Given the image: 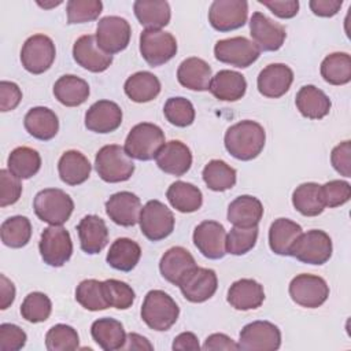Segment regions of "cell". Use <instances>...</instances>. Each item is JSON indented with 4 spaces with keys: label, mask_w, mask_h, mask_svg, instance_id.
I'll list each match as a JSON object with an SVG mask.
<instances>
[{
    "label": "cell",
    "mask_w": 351,
    "mask_h": 351,
    "mask_svg": "<svg viewBox=\"0 0 351 351\" xmlns=\"http://www.w3.org/2000/svg\"><path fill=\"white\" fill-rule=\"evenodd\" d=\"M266 133L261 123L250 119L228 128L223 143L226 151L239 160L255 159L263 149Z\"/></svg>",
    "instance_id": "cell-1"
},
{
    "label": "cell",
    "mask_w": 351,
    "mask_h": 351,
    "mask_svg": "<svg viewBox=\"0 0 351 351\" xmlns=\"http://www.w3.org/2000/svg\"><path fill=\"white\" fill-rule=\"evenodd\" d=\"M90 170L92 166L88 158L75 149L66 151L58 162L60 180L71 186L85 182L90 176Z\"/></svg>",
    "instance_id": "cell-33"
},
{
    "label": "cell",
    "mask_w": 351,
    "mask_h": 351,
    "mask_svg": "<svg viewBox=\"0 0 351 351\" xmlns=\"http://www.w3.org/2000/svg\"><path fill=\"white\" fill-rule=\"evenodd\" d=\"M27 340L26 333L14 324L0 325V350L1 351H18L25 347Z\"/></svg>",
    "instance_id": "cell-54"
},
{
    "label": "cell",
    "mask_w": 351,
    "mask_h": 351,
    "mask_svg": "<svg viewBox=\"0 0 351 351\" xmlns=\"http://www.w3.org/2000/svg\"><path fill=\"white\" fill-rule=\"evenodd\" d=\"M38 250L43 261L52 267H62L73 254L70 233L62 225H49L41 233Z\"/></svg>",
    "instance_id": "cell-7"
},
{
    "label": "cell",
    "mask_w": 351,
    "mask_h": 351,
    "mask_svg": "<svg viewBox=\"0 0 351 351\" xmlns=\"http://www.w3.org/2000/svg\"><path fill=\"white\" fill-rule=\"evenodd\" d=\"M36 215L49 225H63L69 221L74 210V202L59 188H45L33 200Z\"/></svg>",
    "instance_id": "cell-5"
},
{
    "label": "cell",
    "mask_w": 351,
    "mask_h": 351,
    "mask_svg": "<svg viewBox=\"0 0 351 351\" xmlns=\"http://www.w3.org/2000/svg\"><path fill=\"white\" fill-rule=\"evenodd\" d=\"M248 3L244 0H215L208 10V22L218 32H230L245 25Z\"/></svg>",
    "instance_id": "cell-16"
},
{
    "label": "cell",
    "mask_w": 351,
    "mask_h": 351,
    "mask_svg": "<svg viewBox=\"0 0 351 351\" xmlns=\"http://www.w3.org/2000/svg\"><path fill=\"white\" fill-rule=\"evenodd\" d=\"M321 75L330 85H346L351 81V56L347 52H333L321 63Z\"/></svg>",
    "instance_id": "cell-42"
},
{
    "label": "cell",
    "mask_w": 351,
    "mask_h": 351,
    "mask_svg": "<svg viewBox=\"0 0 351 351\" xmlns=\"http://www.w3.org/2000/svg\"><path fill=\"white\" fill-rule=\"evenodd\" d=\"M103 10L100 0H70L67 1V23H85L99 18Z\"/></svg>",
    "instance_id": "cell-51"
},
{
    "label": "cell",
    "mask_w": 351,
    "mask_h": 351,
    "mask_svg": "<svg viewBox=\"0 0 351 351\" xmlns=\"http://www.w3.org/2000/svg\"><path fill=\"white\" fill-rule=\"evenodd\" d=\"M171 210L159 200H148L140 213V229L151 241H159L171 234L174 229Z\"/></svg>",
    "instance_id": "cell-8"
},
{
    "label": "cell",
    "mask_w": 351,
    "mask_h": 351,
    "mask_svg": "<svg viewBox=\"0 0 351 351\" xmlns=\"http://www.w3.org/2000/svg\"><path fill=\"white\" fill-rule=\"evenodd\" d=\"M330 163L339 174L347 178L351 177V141L350 140H346L337 144L332 149Z\"/></svg>",
    "instance_id": "cell-55"
},
{
    "label": "cell",
    "mask_w": 351,
    "mask_h": 351,
    "mask_svg": "<svg viewBox=\"0 0 351 351\" xmlns=\"http://www.w3.org/2000/svg\"><path fill=\"white\" fill-rule=\"evenodd\" d=\"M45 347L48 351H73L80 347L77 330L66 324L53 325L45 335Z\"/></svg>",
    "instance_id": "cell-47"
},
{
    "label": "cell",
    "mask_w": 351,
    "mask_h": 351,
    "mask_svg": "<svg viewBox=\"0 0 351 351\" xmlns=\"http://www.w3.org/2000/svg\"><path fill=\"white\" fill-rule=\"evenodd\" d=\"M293 207L304 217H317L324 208L321 185L317 182H303L292 193Z\"/></svg>",
    "instance_id": "cell-40"
},
{
    "label": "cell",
    "mask_w": 351,
    "mask_h": 351,
    "mask_svg": "<svg viewBox=\"0 0 351 351\" xmlns=\"http://www.w3.org/2000/svg\"><path fill=\"white\" fill-rule=\"evenodd\" d=\"M163 114L171 125L178 128H186L195 121L193 104L181 96L167 99L163 107Z\"/></svg>",
    "instance_id": "cell-48"
},
{
    "label": "cell",
    "mask_w": 351,
    "mask_h": 351,
    "mask_svg": "<svg viewBox=\"0 0 351 351\" xmlns=\"http://www.w3.org/2000/svg\"><path fill=\"white\" fill-rule=\"evenodd\" d=\"M259 53L261 51L254 41L240 36L219 40L214 47V55L219 62L239 69L251 66L256 62Z\"/></svg>",
    "instance_id": "cell-14"
},
{
    "label": "cell",
    "mask_w": 351,
    "mask_h": 351,
    "mask_svg": "<svg viewBox=\"0 0 351 351\" xmlns=\"http://www.w3.org/2000/svg\"><path fill=\"white\" fill-rule=\"evenodd\" d=\"M1 241L11 248L25 247L32 237V223L27 217L14 215L7 218L0 228Z\"/></svg>",
    "instance_id": "cell-44"
},
{
    "label": "cell",
    "mask_w": 351,
    "mask_h": 351,
    "mask_svg": "<svg viewBox=\"0 0 351 351\" xmlns=\"http://www.w3.org/2000/svg\"><path fill=\"white\" fill-rule=\"evenodd\" d=\"M166 197L180 213H195L203 204L202 191L193 184L185 181L173 182L166 192Z\"/></svg>",
    "instance_id": "cell-39"
},
{
    "label": "cell",
    "mask_w": 351,
    "mask_h": 351,
    "mask_svg": "<svg viewBox=\"0 0 351 351\" xmlns=\"http://www.w3.org/2000/svg\"><path fill=\"white\" fill-rule=\"evenodd\" d=\"M206 351H214V350H239V346L225 333H213L210 335L202 347Z\"/></svg>",
    "instance_id": "cell-59"
},
{
    "label": "cell",
    "mask_w": 351,
    "mask_h": 351,
    "mask_svg": "<svg viewBox=\"0 0 351 351\" xmlns=\"http://www.w3.org/2000/svg\"><path fill=\"white\" fill-rule=\"evenodd\" d=\"M208 90L222 101H236L245 95L247 81L243 74L233 70H219L210 82Z\"/></svg>",
    "instance_id": "cell-30"
},
{
    "label": "cell",
    "mask_w": 351,
    "mask_h": 351,
    "mask_svg": "<svg viewBox=\"0 0 351 351\" xmlns=\"http://www.w3.org/2000/svg\"><path fill=\"white\" fill-rule=\"evenodd\" d=\"M123 90L132 101L148 103L159 95L160 81L149 71H137L125 81Z\"/></svg>",
    "instance_id": "cell-38"
},
{
    "label": "cell",
    "mask_w": 351,
    "mask_h": 351,
    "mask_svg": "<svg viewBox=\"0 0 351 351\" xmlns=\"http://www.w3.org/2000/svg\"><path fill=\"white\" fill-rule=\"evenodd\" d=\"M37 4H38L40 7H43V8H52V7H56V5L62 4V1H60V0H59V1H51V3H41V1H37Z\"/></svg>",
    "instance_id": "cell-63"
},
{
    "label": "cell",
    "mask_w": 351,
    "mask_h": 351,
    "mask_svg": "<svg viewBox=\"0 0 351 351\" xmlns=\"http://www.w3.org/2000/svg\"><path fill=\"white\" fill-rule=\"evenodd\" d=\"M73 58L81 67L92 73H101L112 63V55L104 52L92 34L77 38L73 45Z\"/></svg>",
    "instance_id": "cell-19"
},
{
    "label": "cell",
    "mask_w": 351,
    "mask_h": 351,
    "mask_svg": "<svg viewBox=\"0 0 351 351\" xmlns=\"http://www.w3.org/2000/svg\"><path fill=\"white\" fill-rule=\"evenodd\" d=\"M140 53L149 66H162L176 56L177 41L169 32L145 29L140 34Z\"/></svg>",
    "instance_id": "cell-9"
},
{
    "label": "cell",
    "mask_w": 351,
    "mask_h": 351,
    "mask_svg": "<svg viewBox=\"0 0 351 351\" xmlns=\"http://www.w3.org/2000/svg\"><path fill=\"white\" fill-rule=\"evenodd\" d=\"M295 104L299 112L308 119H322L330 111V99L314 85H304L296 93Z\"/></svg>",
    "instance_id": "cell-31"
},
{
    "label": "cell",
    "mask_w": 351,
    "mask_h": 351,
    "mask_svg": "<svg viewBox=\"0 0 351 351\" xmlns=\"http://www.w3.org/2000/svg\"><path fill=\"white\" fill-rule=\"evenodd\" d=\"M10 170H0V207H7L16 203L22 193V184Z\"/></svg>",
    "instance_id": "cell-53"
},
{
    "label": "cell",
    "mask_w": 351,
    "mask_h": 351,
    "mask_svg": "<svg viewBox=\"0 0 351 351\" xmlns=\"http://www.w3.org/2000/svg\"><path fill=\"white\" fill-rule=\"evenodd\" d=\"M158 167L171 176H184L192 166V152L180 140H170L163 144L155 156Z\"/></svg>",
    "instance_id": "cell-23"
},
{
    "label": "cell",
    "mask_w": 351,
    "mask_h": 351,
    "mask_svg": "<svg viewBox=\"0 0 351 351\" xmlns=\"http://www.w3.org/2000/svg\"><path fill=\"white\" fill-rule=\"evenodd\" d=\"M258 240V226L239 228L233 226L226 233V252L232 255H244L251 251Z\"/></svg>",
    "instance_id": "cell-50"
},
{
    "label": "cell",
    "mask_w": 351,
    "mask_h": 351,
    "mask_svg": "<svg viewBox=\"0 0 351 351\" xmlns=\"http://www.w3.org/2000/svg\"><path fill=\"white\" fill-rule=\"evenodd\" d=\"M7 166L14 176L21 180H27L38 173L41 167V156L30 147H18L8 155Z\"/></svg>",
    "instance_id": "cell-41"
},
{
    "label": "cell",
    "mask_w": 351,
    "mask_h": 351,
    "mask_svg": "<svg viewBox=\"0 0 351 351\" xmlns=\"http://www.w3.org/2000/svg\"><path fill=\"white\" fill-rule=\"evenodd\" d=\"M302 226L288 218H277L269 229V245L277 255H289V251L302 234Z\"/></svg>",
    "instance_id": "cell-37"
},
{
    "label": "cell",
    "mask_w": 351,
    "mask_h": 351,
    "mask_svg": "<svg viewBox=\"0 0 351 351\" xmlns=\"http://www.w3.org/2000/svg\"><path fill=\"white\" fill-rule=\"evenodd\" d=\"M343 5L341 0H311L308 3L310 10L313 14L322 16V18H329L336 15Z\"/></svg>",
    "instance_id": "cell-58"
},
{
    "label": "cell",
    "mask_w": 351,
    "mask_h": 351,
    "mask_svg": "<svg viewBox=\"0 0 351 351\" xmlns=\"http://www.w3.org/2000/svg\"><path fill=\"white\" fill-rule=\"evenodd\" d=\"M250 32L259 51H277L287 37L285 27L281 23L274 22L259 11L254 12L250 19Z\"/></svg>",
    "instance_id": "cell-18"
},
{
    "label": "cell",
    "mask_w": 351,
    "mask_h": 351,
    "mask_svg": "<svg viewBox=\"0 0 351 351\" xmlns=\"http://www.w3.org/2000/svg\"><path fill=\"white\" fill-rule=\"evenodd\" d=\"M291 299L306 308H317L322 306L329 296L326 281L314 274H298L289 282Z\"/></svg>",
    "instance_id": "cell-11"
},
{
    "label": "cell",
    "mask_w": 351,
    "mask_h": 351,
    "mask_svg": "<svg viewBox=\"0 0 351 351\" xmlns=\"http://www.w3.org/2000/svg\"><path fill=\"white\" fill-rule=\"evenodd\" d=\"M22 100V90L15 82L1 81L0 82V110L3 112L12 111L18 107Z\"/></svg>",
    "instance_id": "cell-56"
},
{
    "label": "cell",
    "mask_w": 351,
    "mask_h": 351,
    "mask_svg": "<svg viewBox=\"0 0 351 351\" xmlns=\"http://www.w3.org/2000/svg\"><path fill=\"white\" fill-rule=\"evenodd\" d=\"M182 296L192 303H203L214 296L218 288V278L213 269L195 266L178 284Z\"/></svg>",
    "instance_id": "cell-15"
},
{
    "label": "cell",
    "mask_w": 351,
    "mask_h": 351,
    "mask_svg": "<svg viewBox=\"0 0 351 351\" xmlns=\"http://www.w3.org/2000/svg\"><path fill=\"white\" fill-rule=\"evenodd\" d=\"M226 217L233 226H258L259 221L263 217V206L258 197L251 195H241L230 202Z\"/></svg>",
    "instance_id": "cell-28"
},
{
    "label": "cell",
    "mask_w": 351,
    "mask_h": 351,
    "mask_svg": "<svg viewBox=\"0 0 351 351\" xmlns=\"http://www.w3.org/2000/svg\"><path fill=\"white\" fill-rule=\"evenodd\" d=\"M103 288H104V295L110 307H114L118 310H128L129 307H132L136 293L129 284L121 280L108 278L103 281Z\"/></svg>",
    "instance_id": "cell-49"
},
{
    "label": "cell",
    "mask_w": 351,
    "mask_h": 351,
    "mask_svg": "<svg viewBox=\"0 0 351 351\" xmlns=\"http://www.w3.org/2000/svg\"><path fill=\"white\" fill-rule=\"evenodd\" d=\"M56 49L53 41L45 34L30 36L22 45L21 62L32 74H43L55 60Z\"/></svg>",
    "instance_id": "cell-12"
},
{
    "label": "cell",
    "mask_w": 351,
    "mask_h": 351,
    "mask_svg": "<svg viewBox=\"0 0 351 351\" xmlns=\"http://www.w3.org/2000/svg\"><path fill=\"white\" fill-rule=\"evenodd\" d=\"M95 169L99 177L106 182L128 181L134 173V163L118 144L101 147L95 158Z\"/></svg>",
    "instance_id": "cell-4"
},
{
    "label": "cell",
    "mask_w": 351,
    "mask_h": 351,
    "mask_svg": "<svg viewBox=\"0 0 351 351\" xmlns=\"http://www.w3.org/2000/svg\"><path fill=\"white\" fill-rule=\"evenodd\" d=\"M53 95L59 103L66 107H77L89 97V85L85 80L66 74L56 80L53 85Z\"/></svg>",
    "instance_id": "cell-35"
},
{
    "label": "cell",
    "mask_w": 351,
    "mask_h": 351,
    "mask_svg": "<svg viewBox=\"0 0 351 351\" xmlns=\"http://www.w3.org/2000/svg\"><path fill=\"white\" fill-rule=\"evenodd\" d=\"M121 350H154V346L138 333H129L126 335L125 344Z\"/></svg>",
    "instance_id": "cell-62"
},
{
    "label": "cell",
    "mask_w": 351,
    "mask_h": 351,
    "mask_svg": "<svg viewBox=\"0 0 351 351\" xmlns=\"http://www.w3.org/2000/svg\"><path fill=\"white\" fill-rule=\"evenodd\" d=\"M122 123V110L111 100H99L85 112V126L95 133H110Z\"/></svg>",
    "instance_id": "cell-21"
},
{
    "label": "cell",
    "mask_w": 351,
    "mask_h": 351,
    "mask_svg": "<svg viewBox=\"0 0 351 351\" xmlns=\"http://www.w3.org/2000/svg\"><path fill=\"white\" fill-rule=\"evenodd\" d=\"M15 299V287L4 274H0V308H8Z\"/></svg>",
    "instance_id": "cell-61"
},
{
    "label": "cell",
    "mask_w": 351,
    "mask_h": 351,
    "mask_svg": "<svg viewBox=\"0 0 351 351\" xmlns=\"http://www.w3.org/2000/svg\"><path fill=\"white\" fill-rule=\"evenodd\" d=\"M75 300L89 311H100L110 307L104 295L103 281L95 278L84 280L77 285Z\"/></svg>",
    "instance_id": "cell-45"
},
{
    "label": "cell",
    "mask_w": 351,
    "mask_h": 351,
    "mask_svg": "<svg viewBox=\"0 0 351 351\" xmlns=\"http://www.w3.org/2000/svg\"><path fill=\"white\" fill-rule=\"evenodd\" d=\"M171 348L176 350H181V351H199L200 346H199V340L196 337L195 333L192 332H182L178 336L174 337L173 346Z\"/></svg>",
    "instance_id": "cell-60"
},
{
    "label": "cell",
    "mask_w": 351,
    "mask_h": 351,
    "mask_svg": "<svg viewBox=\"0 0 351 351\" xmlns=\"http://www.w3.org/2000/svg\"><path fill=\"white\" fill-rule=\"evenodd\" d=\"M193 244L208 259H221L226 254V230L217 221H203L193 230Z\"/></svg>",
    "instance_id": "cell-17"
},
{
    "label": "cell",
    "mask_w": 351,
    "mask_h": 351,
    "mask_svg": "<svg viewBox=\"0 0 351 351\" xmlns=\"http://www.w3.org/2000/svg\"><path fill=\"white\" fill-rule=\"evenodd\" d=\"M163 144V130L155 123L141 122L130 129L123 149L132 159L151 160L156 156Z\"/></svg>",
    "instance_id": "cell-3"
},
{
    "label": "cell",
    "mask_w": 351,
    "mask_h": 351,
    "mask_svg": "<svg viewBox=\"0 0 351 351\" xmlns=\"http://www.w3.org/2000/svg\"><path fill=\"white\" fill-rule=\"evenodd\" d=\"M259 3L265 7H267L276 16L281 19H289L293 18L299 11V1L298 0H285V1H263L259 0Z\"/></svg>",
    "instance_id": "cell-57"
},
{
    "label": "cell",
    "mask_w": 351,
    "mask_h": 351,
    "mask_svg": "<svg viewBox=\"0 0 351 351\" xmlns=\"http://www.w3.org/2000/svg\"><path fill=\"white\" fill-rule=\"evenodd\" d=\"M133 10L137 21L145 29L162 30L170 22V5L165 0H137Z\"/></svg>",
    "instance_id": "cell-34"
},
{
    "label": "cell",
    "mask_w": 351,
    "mask_h": 351,
    "mask_svg": "<svg viewBox=\"0 0 351 351\" xmlns=\"http://www.w3.org/2000/svg\"><path fill=\"white\" fill-rule=\"evenodd\" d=\"M293 82V71L284 63L267 64L258 75L256 85L261 95L278 99L285 95Z\"/></svg>",
    "instance_id": "cell-22"
},
{
    "label": "cell",
    "mask_w": 351,
    "mask_h": 351,
    "mask_svg": "<svg viewBox=\"0 0 351 351\" xmlns=\"http://www.w3.org/2000/svg\"><path fill=\"white\" fill-rule=\"evenodd\" d=\"M211 78V67L208 63L195 56L184 59L177 70L178 82L191 90H208Z\"/></svg>",
    "instance_id": "cell-27"
},
{
    "label": "cell",
    "mask_w": 351,
    "mask_h": 351,
    "mask_svg": "<svg viewBox=\"0 0 351 351\" xmlns=\"http://www.w3.org/2000/svg\"><path fill=\"white\" fill-rule=\"evenodd\" d=\"M141 258V248L140 245L128 237L117 239L106 256L107 263L119 271H130L136 267Z\"/></svg>",
    "instance_id": "cell-36"
},
{
    "label": "cell",
    "mask_w": 351,
    "mask_h": 351,
    "mask_svg": "<svg viewBox=\"0 0 351 351\" xmlns=\"http://www.w3.org/2000/svg\"><path fill=\"white\" fill-rule=\"evenodd\" d=\"M325 207L333 208L343 206L351 197V185L343 180H332L321 185Z\"/></svg>",
    "instance_id": "cell-52"
},
{
    "label": "cell",
    "mask_w": 351,
    "mask_h": 351,
    "mask_svg": "<svg viewBox=\"0 0 351 351\" xmlns=\"http://www.w3.org/2000/svg\"><path fill=\"white\" fill-rule=\"evenodd\" d=\"M332 240L329 234L319 229H311L296 239L289 255L308 265H324L332 256Z\"/></svg>",
    "instance_id": "cell-6"
},
{
    "label": "cell",
    "mask_w": 351,
    "mask_h": 351,
    "mask_svg": "<svg viewBox=\"0 0 351 351\" xmlns=\"http://www.w3.org/2000/svg\"><path fill=\"white\" fill-rule=\"evenodd\" d=\"M140 197L129 191L117 192L106 202V213L110 219L121 226H134L141 213Z\"/></svg>",
    "instance_id": "cell-20"
},
{
    "label": "cell",
    "mask_w": 351,
    "mask_h": 351,
    "mask_svg": "<svg viewBox=\"0 0 351 351\" xmlns=\"http://www.w3.org/2000/svg\"><path fill=\"white\" fill-rule=\"evenodd\" d=\"M180 307L176 300L160 289L149 291L141 306V318L148 328L165 332L169 330L177 321Z\"/></svg>",
    "instance_id": "cell-2"
},
{
    "label": "cell",
    "mask_w": 351,
    "mask_h": 351,
    "mask_svg": "<svg viewBox=\"0 0 351 351\" xmlns=\"http://www.w3.org/2000/svg\"><path fill=\"white\" fill-rule=\"evenodd\" d=\"M195 266L196 262L192 254L186 248L180 245L169 248L162 255L159 262V270L162 277L174 285H178L181 278Z\"/></svg>",
    "instance_id": "cell-26"
},
{
    "label": "cell",
    "mask_w": 351,
    "mask_h": 351,
    "mask_svg": "<svg viewBox=\"0 0 351 351\" xmlns=\"http://www.w3.org/2000/svg\"><path fill=\"white\" fill-rule=\"evenodd\" d=\"M52 311L51 299L43 292H30L21 304V314L27 322L38 324L49 318Z\"/></svg>",
    "instance_id": "cell-46"
},
{
    "label": "cell",
    "mask_w": 351,
    "mask_h": 351,
    "mask_svg": "<svg viewBox=\"0 0 351 351\" xmlns=\"http://www.w3.org/2000/svg\"><path fill=\"white\" fill-rule=\"evenodd\" d=\"M239 350L276 351L281 346V332L269 321H252L239 335Z\"/></svg>",
    "instance_id": "cell-10"
},
{
    "label": "cell",
    "mask_w": 351,
    "mask_h": 351,
    "mask_svg": "<svg viewBox=\"0 0 351 351\" xmlns=\"http://www.w3.org/2000/svg\"><path fill=\"white\" fill-rule=\"evenodd\" d=\"M81 250L89 255L99 254L108 243V229L99 215H85L77 225Z\"/></svg>",
    "instance_id": "cell-24"
},
{
    "label": "cell",
    "mask_w": 351,
    "mask_h": 351,
    "mask_svg": "<svg viewBox=\"0 0 351 351\" xmlns=\"http://www.w3.org/2000/svg\"><path fill=\"white\" fill-rule=\"evenodd\" d=\"M26 132L37 140L48 141L53 138L59 130L58 115L48 107L30 108L23 119Z\"/></svg>",
    "instance_id": "cell-29"
},
{
    "label": "cell",
    "mask_w": 351,
    "mask_h": 351,
    "mask_svg": "<svg viewBox=\"0 0 351 351\" xmlns=\"http://www.w3.org/2000/svg\"><path fill=\"white\" fill-rule=\"evenodd\" d=\"M228 303L241 311L261 307L265 300L263 287L252 278H241L234 281L228 289Z\"/></svg>",
    "instance_id": "cell-25"
},
{
    "label": "cell",
    "mask_w": 351,
    "mask_h": 351,
    "mask_svg": "<svg viewBox=\"0 0 351 351\" xmlns=\"http://www.w3.org/2000/svg\"><path fill=\"white\" fill-rule=\"evenodd\" d=\"M90 335L95 343L104 351L121 350L126 340L123 325L114 318L104 317L93 321Z\"/></svg>",
    "instance_id": "cell-32"
},
{
    "label": "cell",
    "mask_w": 351,
    "mask_h": 351,
    "mask_svg": "<svg viewBox=\"0 0 351 351\" xmlns=\"http://www.w3.org/2000/svg\"><path fill=\"white\" fill-rule=\"evenodd\" d=\"M132 29L125 18L117 15H108L97 22L96 27V41L99 47L110 53H118L123 51L130 41Z\"/></svg>",
    "instance_id": "cell-13"
},
{
    "label": "cell",
    "mask_w": 351,
    "mask_h": 351,
    "mask_svg": "<svg viewBox=\"0 0 351 351\" xmlns=\"http://www.w3.org/2000/svg\"><path fill=\"white\" fill-rule=\"evenodd\" d=\"M203 181L208 189L223 192L234 186L236 170L221 159L210 160L203 169Z\"/></svg>",
    "instance_id": "cell-43"
}]
</instances>
